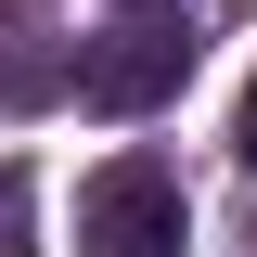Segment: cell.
<instances>
[{
    "label": "cell",
    "instance_id": "cell-5",
    "mask_svg": "<svg viewBox=\"0 0 257 257\" xmlns=\"http://www.w3.org/2000/svg\"><path fill=\"white\" fill-rule=\"evenodd\" d=\"M231 142H244V155H257V77H244V128H231Z\"/></svg>",
    "mask_w": 257,
    "mask_h": 257
},
{
    "label": "cell",
    "instance_id": "cell-1",
    "mask_svg": "<svg viewBox=\"0 0 257 257\" xmlns=\"http://www.w3.org/2000/svg\"><path fill=\"white\" fill-rule=\"evenodd\" d=\"M193 244V193L167 155H103L77 193V257H180Z\"/></svg>",
    "mask_w": 257,
    "mask_h": 257
},
{
    "label": "cell",
    "instance_id": "cell-4",
    "mask_svg": "<svg viewBox=\"0 0 257 257\" xmlns=\"http://www.w3.org/2000/svg\"><path fill=\"white\" fill-rule=\"evenodd\" d=\"M26 231H39V180L0 167V257H26Z\"/></svg>",
    "mask_w": 257,
    "mask_h": 257
},
{
    "label": "cell",
    "instance_id": "cell-6",
    "mask_svg": "<svg viewBox=\"0 0 257 257\" xmlns=\"http://www.w3.org/2000/svg\"><path fill=\"white\" fill-rule=\"evenodd\" d=\"M116 13H193V0H116Z\"/></svg>",
    "mask_w": 257,
    "mask_h": 257
},
{
    "label": "cell",
    "instance_id": "cell-2",
    "mask_svg": "<svg viewBox=\"0 0 257 257\" xmlns=\"http://www.w3.org/2000/svg\"><path fill=\"white\" fill-rule=\"evenodd\" d=\"M180 77H193V13H116L103 39H77L64 90L90 116H155V103H180Z\"/></svg>",
    "mask_w": 257,
    "mask_h": 257
},
{
    "label": "cell",
    "instance_id": "cell-3",
    "mask_svg": "<svg viewBox=\"0 0 257 257\" xmlns=\"http://www.w3.org/2000/svg\"><path fill=\"white\" fill-rule=\"evenodd\" d=\"M64 77H77V52H52L39 13H0V103H52Z\"/></svg>",
    "mask_w": 257,
    "mask_h": 257
}]
</instances>
